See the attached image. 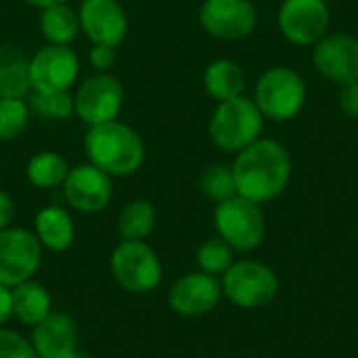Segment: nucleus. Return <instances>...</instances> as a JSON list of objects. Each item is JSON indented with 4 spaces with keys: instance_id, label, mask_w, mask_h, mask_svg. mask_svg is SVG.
Returning a JSON list of instances; mask_svg holds the SVG:
<instances>
[{
    "instance_id": "f257e3e1",
    "label": "nucleus",
    "mask_w": 358,
    "mask_h": 358,
    "mask_svg": "<svg viewBox=\"0 0 358 358\" xmlns=\"http://www.w3.org/2000/svg\"><path fill=\"white\" fill-rule=\"evenodd\" d=\"M233 168L237 195L264 203L283 193L292 176V159L283 145L273 138H258L239 151Z\"/></svg>"
},
{
    "instance_id": "f03ea898",
    "label": "nucleus",
    "mask_w": 358,
    "mask_h": 358,
    "mask_svg": "<svg viewBox=\"0 0 358 358\" xmlns=\"http://www.w3.org/2000/svg\"><path fill=\"white\" fill-rule=\"evenodd\" d=\"M88 162L109 176L134 174L145 159V145L136 130L117 120L90 126L84 136Z\"/></svg>"
},
{
    "instance_id": "7ed1b4c3",
    "label": "nucleus",
    "mask_w": 358,
    "mask_h": 358,
    "mask_svg": "<svg viewBox=\"0 0 358 358\" xmlns=\"http://www.w3.org/2000/svg\"><path fill=\"white\" fill-rule=\"evenodd\" d=\"M262 132V113L258 105L239 94L222 101L210 120V138L222 151L239 153L258 141Z\"/></svg>"
},
{
    "instance_id": "20e7f679",
    "label": "nucleus",
    "mask_w": 358,
    "mask_h": 358,
    "mask_svg": "<svg viewBox=\"0 0 358 358\" xmlns=\"http://www.w3.org/2000/svg\"><path fill=\"white\" fill-rule=\"evenodd\" d=\"M304 101L306 84L289 67H273L256 84L254 103L258 105L262 115L277 122H285L298 115Z\"/></svg>"
},
{
    "instance_id": "39448f33",
    "label": "nucleus",
    "mask_w": 358,
    "mask_h": 358,
    "mask_svg": "<svg viewBox=\"0 0 358 358\" xmlns=\"http://www.w3.org/2000/svg\"><path fill=\"white\" fill-rule=\"evenodd\" d=\"M214 224L220 239L239 252H252L264 239V216L258 210V203L239 195L218 203Z\"/></svg>"
},
{
    "instance_id": "423d86ee",
    "label": "nucleus",
    "mask_w": 358,
    "mask_h": 358,
    "mask_svg": "<svg viewBox=\"0 0 358 358\" xmlns=\"http://www.w3.org/2000/svg\"><path fill=\"white\" fill-rule=\"evenodd\" d=\"M111 275L130 294H147L162 281V262L143 241L124 239L111 254Z\"/></svg>"
},
{
    "instance_id": "0eeeda50",
    "label": "nucleus",
    "mask_w": 358,
    "mask_h": 358,
    "mask_svg": "<svg viewBox=\"0 0 358 358\" xmlns=\"http://www.w3.org/2000/svg\"><path fill=\"white\" fill-rule=\"evenodd\" d=\"M222 294L239 308H260L275 300L279 281L277 275L252 260L231 264L222 277Z\"/></svg>"
},
{
    "instance_id": "6e6552de",
    "label": "nucleus",
    "mask_w": 358,
    "mask_h": 358,
    "mask_svg": "<svg viewBox=\"0 0 358 358\" xmlns=\"http://www.w3.org/2000/svg\"><path fill=\"white\" fill-rule=\"evenodd\" d=\"M42 245L27 229L0 231V285L15 287L29 281L40 268Z\"/></svg>"
},
{
    "instance_id": "1a4fd4ad",
    "label": "nucleus",
    "mask_w": 358,
    "mask_h": 358,
    "mask_svg": "<svg viewBox=\"0 0 358 358\" xmlns=\"http://www.w3.org/2000/svg\"><path fill=\"white\" fill-rule=\"evenodd\" d=\"M124 105V86L107 71L84 80L73 96V113L88 126L111 122Z\"/></svg>"
},
{
    "instance_id": "9d476101",
    "label": "nucleus",
    "mask_w": 358,
    "mask_h": 358,
    "mask_svg": "<svg viewBox=\"0 0 358 358\" xmlns=\"http://www.w3.org/2000/svg\"><path fill=\"white\" fill-rule=\"evenodd\" d=\"M80 59L69 46L46 44L29 59V82L34 92H63L76 82Z\"/></svg>"
},
{
    "instance_id": "9b49d317",
    "label": "nucleus",
    "mask_w": 358,
    "mask_h": 358,
    "mask_svg": "<svg viewBox=\"0 0 358 358\" xmlns=\"http://www.w3.org/2000/svg\"><path fill=\"white\" fill-rule=\"evenodd\" d=\"M61 187L67 203L84 214H94L105 210L113 195L111 176L105 174L101 168L92 166L90 162L69 168L67 178L63 180Z\"/></svg>"
},
{
    "instance_id": "f8f14e48",
    "label": "nucleus",
    "mask_w": 358,
    "mask_h": 358,
    "mask_svg": "<svg viewBox=\"0 0 358 358\" xmlns=\"http://www.w3.org/2000/svg\"><path fill=\"white\" fill-rule=\"evenodd\" d=\"M199 21L218 40H241L256 27V6L250 0H206Z\"/></svg>"
},
{
    "instance_id": "ddd939ff",
    "label": "nucleus",
    "mask_w": 358,
    "mask_h": 358,
    "mask_svg": "<svg viewBox=\"0 0 358 358\" xmlns=\"http://www.w3.org/2000/svg\"><path fill=\"white\" fill-rule=\"evenodd\" d=\"M329 25V8L323 0H285L279 10L283 36L300 46L319 42Z\"/></svg>"
},
{
    "instance_id": "4468645a",
    "label": "nucleus",
    "mask_w": 358,
    "mask_h": 358,
    "mask_svg": "<svg viewBox=\"0 0 358 358\" xmlns=\"http://www.w3.org/2000/svg\"><path fill=\"white\" fill-rule=\"evenodd\" d=\"M313 61L319 73L338 84H348L358 80V40L348 34L323 36L315 50Z\"/></svg>"
},
{
    "instance_id": "2eb2a0df",
    "label": "nucleus",
    "mask_w": 358,
    "mask_h": 358,
    "mask_svg": "<svg viewBox=\"0 0 358 358\" xmlns=\"http://www.w3.org/2000/svg\"><path fill=\"white\" fill-rule=\"evenodd\" d=\"M80 29L92 44L117 46L126 38L128 19L117 0H84L80 10Z\"/></svg>"
},
{
    "instance_id": "dca6fc26",
    "label": "nucleus",
    "mask_w": 358,
    "mask_h": 358,
    "mask_svg": "<svg viewBox=\"0 0 358 358\" xmlns=\"http://www.w3.org/2000/svg\"><path fill=\"white\" fill-rule=\"evenodd\" d=\"M222 296L220 283L208 273H189L174 281L170 289V306L180 317H201L210 313Z\"/></svg>"
},
{
    "instance_id": "f3484780",
    "label": "nucleus",
    "mask_w": 358,
    "mask_h": 358,
    "mask_svg": "<svg viewBox=\"0 0 358 358\" xmlns=\"http://www.w3.org/2000/svg\"><path fill=\"white\" fill-rule=\"evenodd\" d=\"M31 346L38 358H73L78 355V327L71 317L50 313L34 325Z\"/></svg>"
},
{
    "instance_id": "a211bd4d",
    "label": "nucleus",
    "mask_w": 358,
    "mask_h": 358,
    "mask_svg": "<svg viewBox=\"0 0 358 358\" xmlns=\"http://www.w3.org/2000/svg\"><path fill=\"white\" fill-rule=\"evenodd\" d=\"M34 235L38 237L40 245L48 248L50 252H65L73 243L76 229L67 210L61 206H48L36 214Z\"/></svg>"
},
{
    "instance_id": "6ab92c4d",
    "label": "nucleus",
    "mask_w": 358,
    "mask_h": 358,
    "mask_svg": "<svg viewBox=\"0 0 358 358\" xmlns=\"http://www.w3.org/2000/svg\"><path fill=\"white\" fill-rule=\"evenodd\" d=\"M29 90V59L19 48L0 44V99H23Z\"/></svg>"
},
{
    "instance_id": "aec40b11",
    "label": "nucleus",
    "mask_w": 358,
    "mask_h": 358,
    "mask_svg": "<svg viewBox=\"0 0 358 358\" xmlns=\"http://www.w3.org/2000/svg\"><path fill=\"white\" fill-rule=\"evenodd\" d=\"M13 294V317L23 325H38L52 313V300L46 287L36 281H23L10 289Z\"/></svg>"
},
{
    "instance_id": "412c9836",
    "label": "nucleus",
    "mask_w": 358,
    "mask_h": 358,
    "mask_svg": "<svg viewBox=\"0 0 358 358\" xmlns=\"http://www.w3.org/2000/svg\"><path fill=\"white\" fill-rule=\"evenodd\" d=\"M203 86L216 101H229L243 92L245 88V76L243 69L229 59H218L208 65L203 73Z\"/></svg>"
},
{
    "instance_id": "4be33fe9",
    "label": "nucleus",
    "mask_w": 358,
    "mask_h": 358,
    "mask_svg": "<svg viewBox=\"0 0 358 358\" xmlns=\"http://www.w3.org/2000/svg\"><path fill=\"white\" fill-rule=\"evenodd\" d=\"M40 29H42V36L48 40V44L69 46V42H73L80 34L78 13H73V8L67 6V2L42 8Z\"/></svg>"
},
{
    "instance_id": "5701e85b",
    "label": "nucleus",
    "mask_w": 358,
    "mask_h": 358,
    "mask_svg": "<svg viewBox=\"0 0 358 358\" xmlns=\"http://www.w3.org/2000/svg\"><path fill=\"white\" fill-rule=\"evenodd\" d=\"M157 212L147 199H134L126 203L117 218V231L128 241H143L155 229Z\"/></svg>"
},
{
    "instance_id": "b1692460",
    "label": "nucleus",
    "mask_w": 358,
    "mask_h": 358,
    "mask_svg": "<svg viewBox=\"0 0 358 358\" xmlns=\"http://www.w3.org/2000/svg\"><path fill=\"white\" fill-rule=\"evenodd\" d=\"M67 172H69L67 162L55 151H40L34 157H29L25 166L27 180L38 189H55L63 185Z\"/></svg>"
},
{
    "instance_id": "393cba45",
    "label": "nucleus",
    "mask_w": 358,
    "mask_h": 358,
    "mask_svg": "<svg viewBox=\"0 0 358 358\" xmlns=\"http://www.w3.org/2000/svg\"><path fill=\"white\" fill-rule=\"evenodd\" d=\"M199 189L206 197H210L218 203L235 197L237 187H235L233 168L227 164H212V166L203 168V172L199 176Z\"/></svg>"
},
{
    "instance_id": "a878e982",
    "label": "nucleus",
    "mask_w": 358,
    "mask_h": 358,
    "mask_svg": "<svg viewBox=\"0 0 358 358\" xmlns=\"http://www.w3.org/2000/svg\"><path fill=\"white\" fill-rule=\"evenodd\" d=\"M31 107L23 99H0V141H13L27 128Z\"/></svg>"
},
{
    "instance_id": "bb28decb",
    "label": "nucleus",
    "mask_w": 358,
    "mask_h": 358,
    "mask_svg": "<svg viewBox=\"0 0 358 358\" xmlns=\"http://www.w3.org/2000/svg\"><path fill=\"white\" fill-rule=\"evenodd\" d=\"M197 264L201 273L224 275L233 264V248L222 239H208L197 250Z\"/></svg>"
},
{
    "instance_id": "cd10ccee",
    "label": "nucleus",
    "mask_w": 358,
    "mask_h": 358,
    "mask_svg": "<svg viewBox=\"0 0 358 358\" xmlns=\"http://www.w3.org/2000/svg\"><path fill=\"white\" fill-rule=\"evenodd\" d=\"M34 103L29 105L40 117L46 120H67L73 113V96L69 94V90L63 92H36Z\"/></svg>"
},
{
    "instance_id": "c85d7f7f",
    "label": "nucleus",
    "mask_w": 358,
    "mask_h": 358,
    "mask_svg": "<svg viewBox=\"0 0 358 358\" xmlns=\"http://www.w3.org/2000/svg\"><path fill=\"white\" fill-rule=\"evenodd\" d=\"M0 358H38L31 342L23 340L15 331L0 329Z\"/></svg>"
},
{
    "instance_id": "c756f323",
    "label": "nucleus",
    "mask_w": 358,
    "mask_h": 358,
    "mask_svg": "<svg viewBox=\"0 0 358 358\" xmlns=\"http://www.w3.org/2000/svg\"><path fill=\"white\" fill-rule=\"evenodd\" d=\"M88 59H90V65L96 71H107L115 63V48L107 46V44H92Z\"/></svg>"
},
{
    "instance_id": "7c9ffc66",
    "label": "nucleus",
    "mask_w": 358,
    "mask_h": 358,
    "mask_svg": "<svg viewBox=\"0 0 358 358\" xmlns=\"http://www.w3.org/2000/svg\"><path fill=\"white\" fill-rule=\"evenodd\" d=\"M340 107L348 117L358 120V80L344 84L342 94H340Z\"/></svg>"
},
{
    "instance_id": "2f4dec72",
    "label": "nucleus",
    "mask_w": 358,
    "mask_h": 358,
    "mask_svg": "<svg viewBox=\"0 0 358 358\" xmlns=\"http://www.w3.org/2000/svg\"><path fill=\"white\" fill-rule=\"evenodd\" d=\"M13 216H15V201L8 193L0 191V231L8 229Z\"/></svg>"
},
{
    "instance_id": "473e14b6",
    "label": "nucleus",
    "mask_w": 358,
    "mask_h": 358,
    "mask_svg": "<svg viewBox=\"0 0 358 358\" xmlns=\"http://www.w3.org/2000/svg\"><path fill=\"white\" fill-rule=\"evenodd\" d=\"M13 317V294L6 285H0V327Z\"/></svg>"
},
{
    "instance_id": "72a5a7b5",
    "label": "nucleus",
    "mask_w": 358,
    "mask_h": 358,
    "mask_svg": "<svg viewBox=\"0 0 358 358\" xmlns=\"http://www.w3.org/2000/svg\"><path fill=\"white\" fill-rule=\"evenodd\" d=\"M27 4L31 6H38V8H48L52 4H61V2H67V0H25Z\"/></svg>"
},
{
    "instance_id": "f704fd0d",
    "label": "nucleus",
    "mask_w": 358,
    "mask_h": 358,
    "mask_svg": "<svg viewBox=\"0 0 358 358\" xmlns=\"http://www.w3.org/2000/svg\"><path fill=\"white\" fill-rule=\"evenodd\" d=\"M73 358H90V357H88V355H82V352H78V355H76Z\"/></svg>"
}]
</instances>
